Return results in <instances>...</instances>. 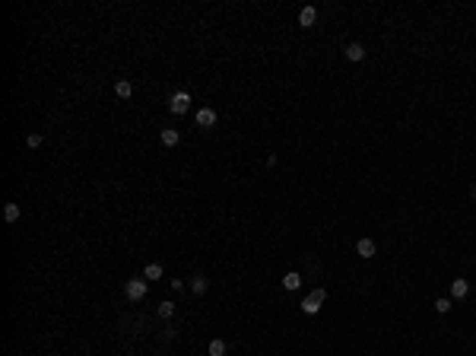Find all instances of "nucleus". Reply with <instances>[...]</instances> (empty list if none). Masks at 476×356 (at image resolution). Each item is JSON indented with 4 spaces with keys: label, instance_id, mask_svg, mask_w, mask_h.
Returning <instances> with one entry per match:
<instances>
[{
    "label": "nucleus",
    "instance_id": "f257e3e1",
    "mask_svg": "<svg viewBox=\"0 0 476 356\" xmlns=\"http://www.w3.org/2000/svg\"><path fill=\"white\" fill-rule=\"evenodd\" d=\"M146 290H150V280H127L124 296L131 302H140V299H146Z\"/></svg>",
    "mask_w": 476,
    "mask_h": 356
},
{
    "label": "nucleus",
    "instance_id": "f03ea898",
    "mask_svg": "<svg viewBox=\"0 0 476 356\" xmlns=\"http://www.w3.org/2000/svg\"><path fill=\"white\" fill-rule=\"evenodd\" d=\"M324 299H327V293H324V290H315L305 302H302V312H305V315H317L321 306H324Z\"/></svg>",
    "mask_w": 476,
    "mask_h": 356
},
{
    "label": "nucleus",
    "instance_id": "7ed1b4c3",
    "mask_svg": "<svg viewBox=\"0 0 476 356\" xmlns=\"http://www.w3.org/2000/svg\"><path fill=\"white\" fill-rule=\"evenodd\" d=\"M168 108H171V115H184V111L190 108V95L187 92H175L168 99Z\"/></svg>",
    "mask_w": 476,
    "mask_h": 356
},
{
    "label": "nucleus",
    "instance_id": "20e7f679",
    "mask_svg": "<svg viewBox=\"0 0 476 356\" xmlns=\"http://www.w3.org/2000/svg\"><path fill=\"white\" fill-rule=\"evenodd\" d=\"M213 124H216V111H213V108H197V127L210 131Z\"/></svg>",
    "mask_w": 476,
    "mask_h": 356
},
{
    "label": "nucleus",
    "instance_id": "39448f33",
    "mask_svg": "<svg viewBox=\"0 0 476 356\" xmlns=\"http://www.w3.org/2000/svg\"><path fill=\"white\" fill-rule=\"evenodd\" d=\"M356 255H359V258H375V255H378V245H375V239H359V245H356Z\"/></svg>",
    "mask_w": 476,
    "mask_h": 356
},
{
    "label": "nucleus",
    "instance_id": "423d86ee",
    "mask_svg": "<svg viewBox=\"0 0 476 356\" xmlns=\"http://www.w3.org/2000/svg\"><path fill=\"white\" fill-rule=\"evenodd\" d=\"M315 22H317V10H315V6H302V13H299V25H302V29H311Z\"/></svg>",
    "mask_w": 476,
    "mask_h": 356
},
{
    "label": "nucleus",
    "instance_id": "0eeeda50",
    "mask_svg": "<svg viewBox=\"0 0 476 356\" xmlns=\"http://www.w3.org/2000/svg\"><path fill=\"white\" fill-rule=\"evenodd\" d=\"M343 54H346V60H362L365 57V48H362L359 41H349V45L343 48Z\"/></svg>",
    "mask_w": 476,
    "mask_h": 356
},
{
    "label": "nucleus",
    "instance_id": "6e6552de",
    "mask_svg": "<svg viewBox=\"0 0 476 356\" xmlns=\"http://www.w3.org/2000/svg\"><path fill=\"white\" fill-rule=\"evenodd\" d=\"M467 293H470V283H467L464 277H457V280H451V296H454V299H464Z\"/></svg>",
    "mask_w": 476,
    "mask_h": 356
},
{
    "label": "nucleus",
    "instance_id": "1a4fd4ad",
    "mask_svg": "<svg viewBox=\"0 0 476 356\" xmlns=\"http://www.w3.org/2000/svg\"><path fill=\"white\" fill-rule=\"evenodd\" d=\"M178 143H181V134L175 131V127H165V131H162V146L171 150V146H178Z\"/></svg>",
    "mask_w": 476,
    "mask_h": 356
},
{
    "label": "nucleus",
    "instance_id": "9d476101",
    "mask_svg": "<svg viewBox=\"0 0 476 356\" xmlns=\"http://www.w3.org/2000/svg\"><path fill=\"white\" fill-rule=\"evenodd\" d=\"M115 95H118V99H131V95H134L131 80H118V83H115Z\"/></svg>",
    "mask_w": 476,
    "mask_h": 356
},
{
    "label": "nucleus",
    "instance_id": "9b49d317",
    "mask_svg": "<svg viewBox=\"0 0 476 356\" xmlns=\"http://www.w3.org/2000/svg\"><path fill=\"white\" fill-rule=\"evenodd\" d=\"M206 286H210V283H206V277H203V274H197L194 280H190V290H194L197 296H203V293H206Z\"/></svg>",
    "mask_w": 476,
    "mask_h": 356
},
{
    "label": "nucleus",
    "instance_id": "f8f14e48",
    "mask_svg": "<svg viewBox=\"0 0 476 356\" xmlns=\"http://www.w3.org/2000/svg\"><path fill=\"white\" fill-rule=\"evenodd\" d=\"M3 220H6V223H16V220H19V204H3Z\"/></svg>",
    "mask_w": 476,
    "mask_h": 356
},
{
    "label": "nucleus",
    "instance_id": "ddd939ff",
    "mask_svg": "<svg viewBox=\"0 0 476 356\" xmlns=\"http://www.w3.org/2000/svg\"><path fill=\"white\" fill-rule=\"evenodd\" d=\"M143 280H162V264H146Z\"/></svg>",
    "mask_w": 476,
    "mask_h": 356
},
{
    "label": "nucleus",
    "instance_id": "4468645a",
    "mask_svg": "<svg viewBox=\"0 0 476 356\" xmlns=\"http://www.w3.org/2000/svg\"><path fill=\"white\" fill-rule=\"evenodd\" d=\"M226 350H229L226 341H210V347H206V353H210V356H226Z\"/></svg>",
    "mask_w": 476,
    "mask_h": 356
},
{
    "label": "nucleus",
    "instance_id": "2eb2a0df",
    "mask_svg": "<svg viewBox=\"0 0 476 356\" xmlns=\"http://www.w3.org/2000/svg\"><path fill=\"white\" fill-rule=\"evenodd\" d=\"M283 286H286V290H299V286H302V277H299L296 271L286 274V277H283Z\"/></svg>",
    "mask_w": 476,
    "mask_h": 356
},
{
    "label": "nucleus",
    "instance_id": "dca6fc26",
    "mask_svg": "<svg viewBox=\"0 0 476 356\" xmlns=\"http://www.w3.org/2000/svg\"><path fill=\"white\" fill-rule=\"evenodd\" d=\"M156 312H159V318H171V315H175V306H171V302H159V309H156Z\"/></svg>",
    "mask_w": 476,
    "mask_h": 356
},
{
    "label": "nucleus",
    "instance_id": "f3484780",
    "mask_svg": "<svg viewBox=\"0 0 476 356\" xmlns=\"http://www.w3.org/2000/svg\"><path fill=\"white\" fill-rule=\"evenodd\" d=\"M435 312L438 315H448V312H451V299H435Z\"/></svg>",
    "mask_w": 476,
    "mask_h": 356
},
{
    "label": "nucleus",
    "instance_id": "a211bd4d",
    "mask_svg": "<svg viewBox=\"0 0 476 356\" xmlns=\"http://www.w3.org/2000/svg\"><path fill=\"white\" fill-rule=\"evenodd\" d=\"M25 143H29V150H38L45 140H41V134H29V137H25Z\"/></svg>",
    "mask_w": 476,
    "mask_h": 356
},
{
    "label": "nucleus",
    "instance_id": "6ab92c4d",
    "mask_svg": "<svg viewBox=\"0 0 476 356\" xmlns=\"http://www.w3.org/2000/svg\"><path fill=\"white\" fill-rule=\"evenodd\" d=\"M473 197H476V188H473Z\"/></svg>",
    "mask_w": 476,
    "mask_h": 356
}]
</instances>
